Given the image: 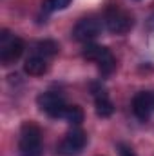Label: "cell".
Segmentation results:
<instances>
[{
	"label": "cell",
	"instance_id": "9c48e42d",
	"mask_svg": "<svg viewBox=\"0 0 154 156\" xmlns=\"http://www.w3.org/2000/svg\"><path fill=\"white\" fill-rule=\"evenodd\" d=\"M94 107H96V115L102 116V118H109L114 113V104L111 102L109 94L102 87H96L94 89Z\"/></svg>",
	"mask_w": 154,
	"mask_h": 156
},
{
	"label": "cell",
	"instance_id": "277c9868",
	"mask_svg": "<svg viewBox=\"0 0 154 156\" xmlns=\"http://www.w3.org/2000/svg\"><path fill=\"white\" fill-rule=\"evenodd\" d=\"M24 53V42L22 38L15 37L7 29L2 31L0 35V62L2 66H11L15 64Z\"/></svg>",
	"mask_w": 154,
	"mask_h": 156
},
{
	"label": "cell",
	"instance_id": "5bb4252c",
	"mask_svg": "<svg viewBox=\"0 0 154 156\" xmlns=\"http://www.w3.org/2000/svg\"><path fill=\"white\" fill-rule=\"evenodd\" d=\"M118 154L120 156H136V153L132 151L131 145H127V144H118Z\"/></svg>",
	"mask_w": 154,
	"mask_h": 156
},
{
	"label": "cell",
	"instance_id": "6da1fadb",
	"mask_svg": "<svg viewBox=\"0 0 154 156\" xmlns=\"http://www.w3.org/2000/svg\"><path fill=\"white\" fill-rule=\"evenodd\" d=\"M18 151H20V156H42V133L37 123L33 122L22 123Z\"/></svg>",
	"mask_w": 154,
	"mask_h": 156
},
{
	"label": "cell",
	"instance_id": "5b68a950",
	"mask_svg": "<svg viewBox=\"0 0 154 156\" xmlns=\"http://www.w3.org/2000/svg\"><path fill=\"white\" fill-rule=\"evenodd\" d=\"M38 107L51 118H64L69 104L65 102V98L60 93L54 91H45L38 96Z\"/></svg>",
	"mask_w": 154,
	"mask_h": 156
},
{
	"label": "cell",
	"instance_id": "30bf717a",
	"mask_svg": "<svg viewBox=\"0 0 154 156\" xmlns=\"http://www.w3.org/2000/svg\"><path fill=\"white\" fill-rule=\"evenodd\" d=\"M24 71L29 75V76H42L47 73V58L40 56V55H33L26 60L24 64Z\"/></svg>",
	"mask_w": 154,
	"mask_h": 156
},
{
	"label": "cell",
	"instance_id": "7c38bea8",
	"mask_svg": "<svg viewBox=\"0 0 154 156\" xmlns=\"http://www.w3.org/2000/svg\"><path fill=\"white\" fill-rule=\"evenodd\" d=\"M83 109L80 107V105H69L67 107V111H65V115L64 118L69 122V123H73V125H80L82 122H83Z\"/></svg>",
	"mask_w": 154,
	"mask_h": 156
},
{
	"label": "cell",
	"instance_id": "8fae6325",
	"mask_svg": "<svg viewBox=\"0 0 154 156\" xmlns=\"http://www.w3.org/2000/svg\"><path fill=\"white\" fill-rule=\"evenodd\" d=\"M58 51H60V45L54 40H42V42L37 44V47H35V53L40 55V56H44V58L54 56Z\"/></svg>",
	"mask_w": 154,
	"mask_h": 156
},
{
	"label": "cell",
	"instance_id": "3957f363",
	"mask_svg": "<svg viewBox=\"0 0 154 156\" xmlns=\"http://www.w3.org/2000/svg\"><path fill=\"white\" fill-rule=\"evenodd\" d=\"M83 58L89 62H94L98 66V69L102 71V75H111L116 67V58L113 53L103 47V45H96V44H87L83 49Z\"/></svg>",
	"mask_w": 154,
	"mask_h": 156
},
{
	"label": "cell",
	"instance_id": "4fadbf2b",
	"mask_svg": "<svg viewBox=\"0 0 154 156\" xmlns=\"http://www.w3.org/2000/svg\"><path fill=\"white\" fill-rule=\"evenodd\" d=\"M69 2H71V0H45V2H44V9H45L47 13H54V11H58V9L67 7Z\"/></svg>",
	"mask_w": 154,
	"mask_h": 156
},
{
	"label": "cell",
	"instance_id": "8992f818",
	"mask_svg": "<svg viewBox=\"0 0 154 156\" xmlns=\"http://www.w3.org/2000/svg\"><path fill=\"white\" fill-rule=\"evenodd\" d=\"M100 33H102V22H100L98 18H94V16L82 18L76 26H75V29H73L75 40L85 42V44H89L91 40H94L96 37H100Z\"/></svg>",
	"mask_w": 154,
	"mask_h": 156
},
{
	"label": "cell",
	"instance_id": "ba28073f",
	"mask_svg": "<svg viewBox=\"0 0 154 156\" xmlns=\"http://www.w3.org/2000/svg\"><path fill=\"white\" fill-rule=\"evenodd\" d=\"M154 111V104H152V93L149 91H140L134 94L132 98V113L134 116L142 122H147L151 118V113Z\"/></svg>",
	"mask_w": 154,
	"mask_h": 156
},
{
	"label": "cell",
	"instance_id": "7a4b0ae2",
	"mask_svg": "<svg viewBox=\"0 0 154 156\" xmlns=\"http://www.w3.org/2000/svg\"><path fill=\"white\" fill-rule=\"evenodd\" d=\"M103 22L105 27L114 33V35H125L132 29L134 20L131 16V13H127L125 9H121L120 5H109L103 13Z\"/></svg>",
	"mask_w": 154,
	"mask_h": 156
},
{
	"label": "cell",
	"instance_id": "9a60e30c",
	"mask_svg": "<svg viewBox=\"0 0 154 156\" xmlns=\"http://www.w3.org/2000/svg\"><path fill=\"white\" fill-rule=\"evenodd\" d=\"M152 104H154V93H152Z\"/></svg>",
	"mask_w": 154,
	"mask_h": 156
},
{
	"label": "cell",
	"instance_id": "52a82bcc",
	"mask_svg": "<svg viewBox=\"0 0 154 156\" xmlns=\"http://www.w3.org/2000/svg\"><path fill=\"white\" fill-rule=\"evenodd\" d=\"M87 144V134L82 129H73L65 134V138L62 140V144L58 145V153L64 156H73L78 154Z\"/></svg>",
	"mask_w": 154,
	"mask_h": 156
}]
</instances>
